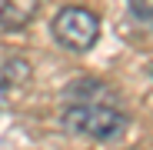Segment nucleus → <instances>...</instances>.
Wrapping results in <instances>:
<instances>
[{"instance_id":"nucleus-4","label":"nucleus","mask_w":153,"mask_h":150,"mask_svg":"<svg viewBox=\"0 0 153 150\" xmlns=\"http://www.w3.org/2000/svg\"><path fill=\"white\" fill-rule=\"evenodd\" d=\"M130 10L143 27H150V0H130Z\"/></svg>"},{"instance_id":"nucleus-1","label":"nucleus","mask_w":153,"mask_h":150,"mask_svg":"<svg viewBox=\"0 0 153 150\" xmlns=\"http://www.w3.org/2000/svg\"><path fill=\"white\" fill-rule=\"evenodd\" d=\"M60 123L70 134H83L93 140H113L123 134L126 120L123 110L110 107V104H67L60 113Z\"/></svg>"},{"instance_id":"nucleus-2","label":"nucleus","mask_w":153,"mask_h":150,"mask_svg":"<svg viewBox=\"0 0 153 150\" xmlns=\"http://www.w3.org/2000/svg\"><path fill=\"white\" fill-rule=\"evenodd\" d=\"M53 37L60 47L73 50V54H87L100 37V20L87 7H63L53 17Z\"/></svg>"},{"instance_id":"nucleus-5","label":"nucleus","mask_w":153,"mask_h":150,"mask_svg":"<svg viewBox=\"0 0 153 150\" xmlns=\"http://www.w3.org/2000/svg\"><path fill=\"white\" fill-rule=\"evenodd\" d=\"M137 150H140V147H137Z\"/></svg>"},{"instance_id":"nucleus-3","label":"nucleus","mask_w":153,"mask_h":150,"mask_svg":"<svg viewBox=\"0 0 153 150\" xmlns=\"http://www.w3.org/2000/svg\"><path fill=\"white\" fill-rule=\"evenodd\" d=\"M40 13V0H4L0 4V30L17 34L30 27V20Z\"/></svg>"}]
</instances>
